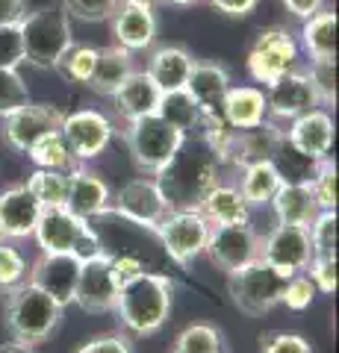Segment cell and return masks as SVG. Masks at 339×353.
I'll list each match as a JSON object with an SVG mask.
<instances>
[{"label": "cell", "instance_id": "6da1fadb", "mask_svg": "<svg viewBox=\"0 0 339 353\" xmlns=\"http://www.w3.org/2000/svg\"><path fill=\"white\" fill-rule=\"evenodd\" d=\"M222 168L224 165L215 153L192 132L166 168L154 174V180L159 183L171 209H201L204 197L222 183Z\"/></svg>", "mask_w": 339, "mask_h": 353}, {"label": "cell", "instance_id": "277c9868", "mask_svg": "<svg viewBox=\"0 0 339 353\" xmlns=\"http://www.w3.org/2000/svg\"><path fill=\"white\" fill-rule=\"evenodd\" d=\"M32 239H36L41 253H74L80 262L101 256V241H97L92 224L71 215L65 206L41 209Z\"/></svg>", "mask_w": 339, "mask_h": 353}, {"label": "cell", "instance_id": "5bb4252c", "mask_svg": "<svg viewBox=\"0 0 339 353\" xmlns=\"http://www.w3.org/2000/svg\"><path fill=\"white\" fill-rule=\"evenodd\" d=\"M266 103H269V121L278 124L280 130L289 124V121L301 118L310 109H319V97H316L313 85L307 80V74L301 68H295L289 74H283L280 80H275L271 85H266Z\"/></svg>", "mask_w": 339, "mask_h": 353}, {"label": "cell", "instance_id": "e575fe53", "mask_svg": "<svg viewBox=\"0 0 339 353\" xmlns=\"http://www.w3.org/2000/svg\"><path fill=\"white\" fill-rule=\"evenodd\" d=\"M95 62H97V48H92V44H83V41H71L53 68H57L68 83L89 85L92 71H95Z\"/></svg>", "mask_w": 339, "mask_h": 353}, {"label": "cell", "instance_id": "9f6ffc18", "mask_svg": "<svg viewBox=\"0 0 339 353\" xmlns=\"http://www.w3.org/2000/svg\"><path fill=\"white\" fill-rule=\"evenodd\" d=\"M0 241H3V230H0Z\"/></svg>", "mask_w": 339, "mask_h": 353}, {"label": "cell", "instance_id": "8fae6325", "mask_svg": "<svg viewBox=\"0 0 339 353\" xmlns=\"http://www.w3.org/2000/svg\"><path fill=\"white\" fill-rule=\"evenodd\" d=\"M109 209H115L122 218L133 221V224H139V227H148V230H157L159 221L171 212V206L166 201V194H162L159 183L151 174L127 180L122 189L113 194V206Z\"/></svg>", "mask_w": 339, "mask_h": 353}, {"label": "cell", "instance_id": "9a60e30c", "mask_svg": "<svg viewBox=\"0 0 339 353\" xmlns=\"http://www.w3.org/2000/svg\"><path fill=\"white\" fill-rule=\"evenodd\" d=\"M62 109H57L53 103H27L21 106L18 112L3 118V141L18 153H27L32 145H39L50 132H59L62 124Z\"/></svg>", "mask_w": 339, "mask_h": 353}, {"label": "cell", "instance_id": "d6a6232c", "mask_svg": "<svg viewBox=\"0 0 339 353\" xmlns=\"http://www.w3.org/2000/svg\"><path fill=\"white\" fill-rule=\"evenodd\" d=\"M27 157H30V162L36 165V168H45V171H65V174H71L80 165L77 159H74L71 148L65 145L62 132H50V136H45L39 145H32L27 150Z\"/></svg>", "mask_w": 339, "mask_h": 353}, {"label": "cell", "instance_id": "1f68e13d", "mask_svg": "<svg viewBox=\"0 0 339 353\" xmlns=\"http://www.w3.org/2000/svg\"><path fill=\"white\" fill-rule=\"evenodd\" d=\"M157 115L166 121V124H171L174 130H180L183 136H192V132L198 130L201 109L192 101V94L186 92V88H180V92H166L159 97Z\"/></svg>", "mask_w": 339, "mask_h": 353}, {"label": "cell", "instance_id": "f6af8a7d", "mask_svg": "<svg viewBox=\"0 0 339 353\" xmlns=\"http://www.w3.org/2000/svg\"><path fill=\"white\" fill-rule=\"evenodd\" d=\"M21 65H24L21 24H0V68H21Z\"/></svg>", "mask_w": 339, "mask_h": 353}, {"label": "cell", "instance_id": "ab89813d", "mask_svg": "<svg viewBox=\"0 0 339 353\" xmlns=\"http://www.w3.org/2000/svg\"><path fill=\"white\" fill-rule=\"evenodd\" d=\"M310 189L319 201L322 212H336V201H339V174H336V162L333 159H325L319 165V171L310 180Z\"/></svg>", "mask_w": 339, "mask_h": 353}, {"label": "cell", "instance_id": "83f0119b", "mask_svg": "<svg viewBox=\"0 0 339 353\" xmlns=\"http://www.w3.org/2000/svg\"><path fill=\"white\" fill-rule=\"evenodd\" d=\"M201 215L210 221L213 227H224V224H251L254 209L245 203V197L239 194L233 183H218L215 189L204 197L201 203Z\"/></svg>", "mask_w": 339, "mask_h": 353}, {"label": "cell", "instance_id": "74e56055", "mask_svg": "<svg viewBox=\"0 0 339 353\" xmlns=\"http://www.w3.org/2000/svg\"><path fill=\"white\" fill-rule=\"evenodd\" d=\"M30 103V88L18 68H0V121Z\"/></svg>", "mask_w": 339, "mask_h": 353}, {"label": "cell", "instance_id": "816d5d0a", "mask_svg": "<svg viewBox=\"0 0 339 353\" xmlns=\"http://www.w3.org/2000/svg\"><path fill=\"white\" fill-rule=\"evenodd\" d=\"M27 12V0H0V24H21Z\"/></svg>", "mask_w": 339, "mask_h": 353}, {"label": "cell", "instance_id": "b9f144b4", "mask_svg": "<svg viewBox=\"0 0 339 353\" xmlns=\"http://www.w3.org/2000/svg\"><path fill=\"white\" fill-rule=\"evenodd\" d=\"M316 294H319V289H316V283L310 280L307 271L301 274H292V277H287V285H283V294H280V303L292 309V312H304V309H310Z\"/></svg>", "mask_w": 339, "mask_h": 353}, {"label": "cell", "instance_id": "60d3db41", "mask_svg": "<svg viewBox=\"0 0 339 353\" xmlns=\"http://www.w3.org/2000/svg\"><path fill=\"white\" fill-rule=\"evenodd\" d=\"M27 274H30V265L24 259V253L12 245H6L3 239L0 241V289L3 292L18 289L21 283H27Z\"/></svg>", "mask_w": 339, "mask_h": 353}, {"label": "cell", "instance_id": "ba28073f", "mask_svg": "<svg viewBox=\"0 0 339 353\" xmlns=\"http://www.w3.org/2000/svg\"><path fill=\"white\" fill-rule=\"evenodd\" d=\"M213 224L201 215V209H171L159 221L157 239L171 265H189L206 253Z\"/></svg>", "mask_w": 339, "mask_h": 353}, {"label": "cell", "instance_id": "5b68a950", "mask_svg": "<svg viewBox=\"0 0 339 353\" xmlns=\"http://www.w3.org/2000/svg\"><path fill=\"white\" fill-rule=\"evenodd\" d=\"M21 39H24V62L36 68H53L74 41L71 18L62 6H45L36 12H27L21 21Z\"/></svg>", "mask_w": 339, "mask_h": 353}, {"label": "cell", "instance_id": "7dc6e473", "mask_svg": "<svg viewBox=\"0 0 339 353\" xmlns=\"http://www.w3.org/2000/svg\"><path fill=\"white\" fill-rule=\"evenodd\" d=\"M262 353H313V345L298 333H271L262 339Z\"/></svg>", "mask_w": 339, "mask_h": 353}, {"label": "cell", "instance_id": "8d00e7d4", "mask_svg": "<svg viewBox=\"0 0 339 353\" xmlns=\"http://www.w3.org/2000/svg\"><path fill=\"white\" fill-rule=\"evenodd\" d=\"M171 353H224V336L213 324H189L174 341Z\"/></svg>", "mask_w": 339, "mask_h": 353}, {"label": "cell", "instance_id": "c3c4849f", "mask_svg": "<svg viewBox=\"0 0 339 353\" xmlns=\"http://www.w3.org/2000/svg\"><path fill=\"white\" fill-rule=\"evenodd\" d=\"M77 353H133V350H130V341L124 336L106 333V336H97L92 341H86Z\"/></svg>", "mask_w": 339, "mask_h": 353}, {"label": "cell", "instance_id": "11a10c76", "mask_svg": "<svg viewBox=\"0 0 339 353\" xmlns=\"http://www.w3.org/2000/svg\"><path fill=\"white\" fill-rule=\"evenodd\" d=\"M133 3H148V6H154V3H159V0H133Z\"/></svg>", "mask_w": 339, "mask_h": 353}, {"label": "cell", "instance_id": "bcb514c9", "mask_svg": "<svg viewBox=\"0 0 339 353\" xmlns=\"http://www.w3.org/2000/svg\"><path fill=\"white\" fill-rule=\"evenodd\" d=\"M310 280L316 283L319 294H336L339 274H336V256H313L307 265Z\"/></svg>", "mask_w": 339, "mask_h": 353}, {"label": "cell", "instance_id": "f1b7e54d", "mask_svg": "<svg viewBox=\"0 0 339 353\" xmlns=\"http://www.w3.org/2000/svg\"><path fill=\"white\" fill-rule=\"evenodd\" d=\"M336 27L339 21L333 9H322L313 18L301 21V32L295 36L298 48L310 59H336Z\"/></svg>", "mask_w": 339, "mask_h": 353}, {"label": "cell", "instance_id": "7c38bea8", "mask_svg": "<svg viewBox=\"0 0 339 353\" xmlns=\"http://www.w3.org/2000/svg\"><path fill=\"white\" fill-rule=\"evenodd\" d=\"M260 259L278 268L280 274H301L307 271L313 259V245L307 227H292V224H275L266 236H260Z\"/></svg>", "mask_w": 339, "mask_h": 353}, {"label": "cell", "instance_id": "f907efd6", "mask_svg": "<svg viewBox=\"0 0 339 353\" xmlns=\"http://www.w3.org/2000/svg\"><path fill=\"white\" fill-rule=\"evenodd\" d=\"M206 3H213L218 12H224V15L242 18V15H251V12H254L260 0H206Z\"/></svg>", "mask_w": 339, "mask_h": 353}, {"label": "cell", "instance_id": "9c48e42d", "mask_svg": "<svg viewBox=\"0 0 339 353\" xmlns=\"http://www.w3.org/2000/svg\"><path fill=\"white\" fill-rule=\"evenodd\" d=\"M283 285H287V274L271 268L262 259H254L245 268L231 274V294L233 303L242 309L245 315H266L269 309L280 303Z\"/></svg>", "mask_w": 339, "mask_h": 353}, {"label": "cell", "instance_id": "e0dca14e", "mask_svg": "<svg viewBox=\"0 0 339 353\" xmlns=\"http://www.w3.org/2000/svg\"><path fill=\"white\" fill-rule=\"evenodd\" d=\"M80 277V259L74 253H41V256L30 265L27 280L50 294L62 309L74 303V289H77Z\"/></svg>", "mask_w": 339, "mask_h": 353}, {"label": "cell", "instance_id": "f5cc1de1", "mask_svg": "<svg viewBox=\"0 0 339 353\" xmlns=\"http://www.w3.org/2000/svg\"><path fill=\"white\" fill-rule=\"evenodd\" d=\"M0 353H32V347L21 345V341H6V345H0Z\"/></svg>", "mask_w": 339, "mask_h": 353}, {"label": "cell", "instance_id": "30bf717a", "mask_svg": "<svg viewBox=\"0 0 339 353\" xmlns=\"http://www.w3.org/2000/svg\"><path fill=\"white\" fill-rule=\"evenodd\" d=\"M59 132H62L65 145L71 148L74 159L86 165L97 159L109 148V141L115 136V124L101 109H74V112L62 115Z\"/></svg>", "mask_w": 339, "mask_h": 353}, {"label": "cell", "instance_id": "f35d334b", "mask_svg": "<svg viewBox=\"0 0 339 353\" xmlns=\"http://www.w3.org/2000/svg\"><path fill=\"white\" fill-rule=\"evenodd\" d=\"M304 74H307L319 103L325 109L336 106V59H310V68Z\"/></svg>", "mask_w": 339, "mask_h": 353}, {"label": "cell", "instance_id": "3957f363", "mask_svg": "<svg viewBox=\"0 0 339 353\" xmlns=\"http://www.w3.org/2000/svg\"><path fill=\"white\" fill-rule=\"evenodd\" d=\"M62 318V306L50 294L36 289L30 280L18 289L6 292V327L12 333V341L36 347L57 330Z\"/></svg>", "mask_w": 339, "mask_h": 353}, {"label": "cell", "instance_id": "7bdbcfd3", "mask_svg": "<svg viewBox=\"0 0 339 353\" xmlns=\"http://www.w3.org/2000/svg\"><path fill=\"white\" fill-rule=\"evenodd\" d=\"M313 256H336V212H319L307 227Z\"/></svg>", "mask_w": 339, "mask_h": 353}, {"label": "cell", "instance_id": "8992f818", "mask_svg": "<svg viewBox=\"0 0 339 353\" xmlns=\"http://www.w3.org/2000/svg\"><path fill=\"white\" fill-rule=\"evenodd\" d=\"M124 141H127L130 157L139 165V171L154 176L157 171L166 168L168 159L180 150L186 136L180 130H174L171 124H166V121L154 112V115H142V118L127 121Z\"/></svg>", "mask_w": 339, "mask_h": 353}, {"label": "cell", "instance_id": "d6986e66", "mask_svg": "<svg viewBox=\"0 0 339 353\" xmlns=\"http://www.w3.org/2000/svg\"><path fill=\"white\" fill-rule=\"evenodd\" d=\"M109 24H113L115 44L127 53H145L157 41V12L148 3L122 0L113 18H109Z\"/></svg>", "mask_w": 339, "mask_h": 353}, {"label": "cell", "instance_id": "484cf974", "mask_svg": "<svg viewBox=\"0 0 339 353\" xmlns=\"http://www.w3.org/2000/svg\"><path fill=\"white\" fill-rule=\"evenodd\" d=\"M231 85L233 83H231V74H227L224 65L195 59L189 83H186V92L192 94V101L198 103L201 112H222V103H224L227 88Z\"/></svg>", "mask_w": 339, "mask_h": 353}, {"label": "cell", "instance_id": "7a4b0ae2", "mask_svg": "<svg viewBox=\"0 0 339 353\" xmlns=\"http://www.w3.org/2000/svg\"><path fill=\"white\" fill-rule=\"evenodd\" d=\"M174 303V283L166 274H136L122 283L113 312L133 336H154L166 327Z\"/></svg>", "mask_w": 339, "mask_h": 353}, {"label": "cell", "instance_id": "d590c367", "mask_svg": "<svg viewBox=\"0 0 339 353\" xmlns=\"http://www.w3.org/2000/svg\"><path fill=\"white\" fill-rule=\"evenodd\" d=\"M27 189L36 194V201L45 209L65 206V197H68V174H65V171L36 168L27 176Z\"/></svg>", "mask_w": 339, "mask_h": 353}, {"label": "cell", "instance_id": "ffe728a7", "mask_svg": "<svg viewBox=\"0 0 339 353\" xmlns=\"http://www.w3.org/2000/svg\"><path fill=\"white\" fill-rule=\"evenodd\" d=\"M113 206V189L97 171L77 165L68 174V197H65V209L83 221H95Z\"/></svg>", "mask_w": 339, "mask_h": 353}, {"label": "cell", "instance_id": "4316f807", "mask_svg": "<svg viewBox=\"0 0 339 353\" xmlns=\"http://www.w3.org/2000/svg\"><path fill=\"white\" fill-rule=\"evenodd\" d=\"M109 97H113L118 115H124V121H133V118H142V115H154L157 106H159L162 92L157 88V83L145 74V68H142V71L130 74Z\"/></svg>", "mask_w": 339, "mask_h": 353}, {"label": "cell", "instance_id": "d4e9b609", "mask_svg": "<svg viewBox=\"0 0 339 353\" xmlns=\"http://www.w3.org/2000/svg\"><path fill=\"white\" fill-rule=\"evenodd\" d=\"M280 139H283V130L278 124H271V121H266V124H260V127H251V130H239L233 139L227 168H245V165L271 162Z\"/></svg>", "mask_w": 339, "mask_h": 353}, {"label": "cell", "instance_id": "836d02e7", "mask_svg": "<svg viewBox=\"0 0 339 353\" xmlns=\"http://www.w3.org/2000/svg\"><path fill=\"white\" fill-rule=\"evenodd\" d=\"M271 165L278 168L283 183H310L313 176H316V171H319L322 162L304 157V153L295 150L289 141H287V136H283L278 150H275V157H271Z\"/></svg>", "mask_w": 339, "mask_h": 353}, {"label": "cell", "instance_id": "2e32d148", "mask_svg": "<svg viewBox=\"0 0 339 353\" xmlns=\"http://www.w3.org/2000/svg\"><path fill=\"white\" fill-rule=\"evenodd\" d=\"M122 280L115 277L113 265L106 256H92L80 262V277L74 289V303L86 312H113L118 301Z\"/></svg>", "mask_w": 339, "mask_h": 353}, {"label": "cell", "instance_id": "7402d4cb", "mask_svg": "<svg viewBox=\"0 0 339 353\" xmlns=\"http://www.w3.org/2000/svg\"><path fill=\"white\" fill-rule=\"evenodd\" d=\"M222 118L236 132L266 124V121H269L266 88H262V85H251V83L231 85V88H227L224 103H222Z\"/></svg>", "mask_w": 339, "mask_h": 353}, {"label": "cell", "instance_id": "52a82bcc", "mask_svg": "<svg viewBox=\"0 0 339 353\" xmlns=\"http://www.w3.org/2000/svg\"><path fill=\"white\" fill-rule=\"evenodd\" d=\"M298 59H301V48L295 32H289L287 27H269L260 30L254 44L248 48L245 68L251 80L266 88L275 80H280L283 74L298 68Z\"/></svg>", "mask_w": 339, "mask_h": 353}, {"label": "cell", "instance_id": "cb8c5ba5", "mask_svg": "<svg viewBox=\"0 0 339 353\" xmlns=\"http://www.w3.org/2000/svg\"><path fill=\"white\" fill-rule=\"evenodd\" d=\"M192 68H195V59H192L189 50L174 48V44H166V48L151 50L145 74L157 83L159 92L166 94V92H180V88H186Z\"/></svg>", "mask_w": 339, "mask_h": 353}, {"label": "cell", "instance_id": "4dcf8cb0", "mask_svg": "<svg viewBox=\"0 0 339 353\" xmlns=\"http://www.w3.org/2000/svg\"><path fill=\"white\" fill-rule=\"evenodd\" d=\"M133 71H136L133 68V53L122 50L118 44H113V48H104V50H97V62H95L89 88H92V92H97V94H113Z\"/></svg>", "mask_w": 339, "mask_h": 353}, {"label": "cell", "instance_id": "681fc988", "mask_svg": "<svg viewBox=\"0 0 339 353\" xmlns=\"http://www.w3.org/2000/svg\"><path fill=\"white\" fill-rule=\"evenodd\" d=\"M283 6H287V12L292 18L298 21H307L313 18L316 12H322V9H327V0H280Z\"/></svg>", "mask_w": 339, "mask_h": 353}, {"label": "cell", "instance_id": "ee69618b", "mask_svg": "<svg viewBox=\"0 0 339 353\" xmlns=\"http://www.w3.org/2000/svg\"><path fill=\"white\" fill-rule=\"evenodd\" d=\"M122 0H62L65 15L74 21H86V24H97V21H109Z\"/></svg>", "mask_w": 339, "mask_h": 353}, {"label": "cell", "instance_id": "4fadbf2b", "mask_svg": "<svg viewBox=\"0 0 339 353\" xmlns=\"http://www.w3.org/2000/svg\"><path fill=\"white\" fill-rule=\"evenodd\" d=\"M206 256L224 274H236L254 259H260V233L254 224H224L210 230Z\"/></svg>", "mask_w": 339, "mask_h": 353}, {"label": "cell", "instance_id": "603a6c76", "mask_svg": "<svg viewBox=\"0 0 339 353\" xmlns=\"http://www.w3.org/2000/svg\"><path fill=\"white\" fill-rule=\"evenodd\" d=\"M269 209L275 215V224H292V227H310L316 215L322 212L310 183H283L278 194L271 197Z\"/></svg>", "mask_w": 339, "mask_h": 353}, {"label": "cell", "instance_id": "44dd1931", "mask_svg": "<svg viewBox=\"0 0 339 353\" xmlns=\"http://www.w3.org/2000/svg\"><path fill=\"white\" fill-rule=\"evenodd\" d=\"M41 206L36 194L27 189V183L9 185L0 192V230L3 239H30L41 218Z\"/></svg>", "mask_w": 339, "mask_h": 353}, {"label": "cell", "instance_id": "db71d44e", "mask_svg": "<svg viewBox=\"0 0 339 353\" xmlns=\"http://www.w3.org/2000/svg\"><path fill=\"white\" fill-rule=\"evenodd\" d=\"M159 3H171V6H198V3H206V0H159Z\"/></svg>", "mask_w": 339, "mask_h": 353}, {"label": "cell", "instance_id": "ac0fdd59", "mask_svg": "<svg viewBox=\"0 0 339 353\" xmlns=\"http://www.w3.org/2000/svg\"><path fill=\"white\" fill-rule=\"evenodd\" d=\"M283 136H287L289 145L295 150H301L304 157H310L316 162H325V159H331L333 141H336L333 115L327 112L325 106L310 109V112H304L301 118L289 121V124L283 127Z\"/></svg>", "mask_w": 339, "mask_h": 353}, {"label": "cell", "instance_id": "f546056e", "mask_svg": "<svg viewBox=\"0 0 339 353\" xmlns=\"http://www.w3.org/2000/svg\"><path fill=\"white\" fill-rule=\"evenodd\" d=\"M236 189L239 194L245 197V203L251 209H260V206H269L271 197L278 194V189L283 185L278 168L271 162H257V165H245V168H236Z\"/></svg>", "mask_w": 339, "mask_h": 353}]
</instances>
